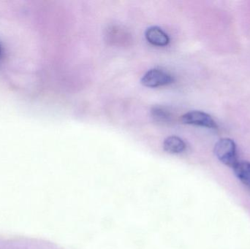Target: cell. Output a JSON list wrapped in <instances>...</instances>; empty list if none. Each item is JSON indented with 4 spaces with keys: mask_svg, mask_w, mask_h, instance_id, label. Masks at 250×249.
<instances>
[{
    "mask_svg": "<svg viewBox=\"0 0 250 249\" xmlns=\"http://www.w3.org/2000/svg\"><path fill=\"white\" fill-rule=\"evenodd\" d=\"M173 82V76L160 69H151L148 70L141 79V83L144 86L149 88L166 86Z\"/></svg>",
    "mask_w": 250,
    "mask_h": 249,
    "instance_id": "obj_2",
    "label": "cell"
},
{
    "mask_svg": "<svg viewBox=\"0 0 250 249\" xmlns=\"http://www.w3.org/2000/svg\"><path fill=\"white\" fill-rule=\"evenodd\" d=\"M163 148L167 153L177 154L185 152L186 149V144L180 137L170 136L164 140Z\"/></svg>",
    "mask_w": 250,
    "mask_h": 249,
    "instance_id": "obj_5",
    "label": "cell"
},
{
    "mask_svg": "<svg viewBox=\"0 0 250 249\" xmlns=\"http://www.w3.org/2000/svg\"><path fill=\"white\" fill-rule=\"evenodd\" d=\"M151 116L157 122H167L170 119V114L162 107H154L151 110Z\"/></svg>",
    "mask_w": 250,
    "mask_h": 249,
    "instance_id": "obj_7",
    "label": "cell"
},
{
    "mask_svg": "<svg viewBox=\"0 0 250 249\" xmlns=\"http://www.w3.org/2000/svg\"><path fill=\"white\" fill-rule=\"evenodd\" d=\"M146 39L156 46H166L170 42L168 35L157 26H151L145 32Z\"/></svg>",
    "mask_w": 250,
    "mask_h": 249,
    "instance_id": "obj_4",
    "label": "cell"
},
{
    "mask_svg": "<svg viewBox=\"0 0 250 249\" xmlns=\"http://www.w3.org/2000/svg\"><path fill=\"white\" fill-rule=\"evenodd\" d=\"M214 153L220 162L233 168L239 162L236 153V146L230 138H223L216 143Z\"/></svg>",
    "mask_w": 250,
    "mask_h": 249,
    "instance_id": "obj_1",
    "label": "cell"
},
{
    "mask_svg": "<svg viewBox=\"0 0 250 249\" xmlns=\"http://www.w3.org/2000/svg\"><path fill=\"white\" fill-rule=\"evenodd\" d=\"M233 169L238 179L250 190V162H238Z\"/></svg>",
    "mask_w": 250,
    "mask_h": 249,
    "instance_id": "obj_6",
    "label": "cell"
},
{
    "mask_svg": "<svg viewBox=\"0 0 250 249\" xmlns=\"http://www.w3.org/2000/svg\"><path fill=\"white\" fill-rule=\"evenodd\" d=\"M182 121L185 124L201 126L207 128L217 129V124L208 114L201 111H190L182 116Z\"/></svg>",
    "mask_w": 250,
    "mask_h": 249,
    "instance_id": "obj_3",
    "label": "cell"
},
{
    "mask_svg": "<svg viewBox=\"0 0 250 249\" xmlns=\"http://www.w3.org/2000/svg\"><path fill=\"white\" fill-rule=\"evenodd\" d=\"M0 54H1V45H0Z\"/></svg>",
    "mask_w": 250,
    "mask_h": 249,
    "instance_id": "obj_8",
    "label": "cell"
}]
</instances>
